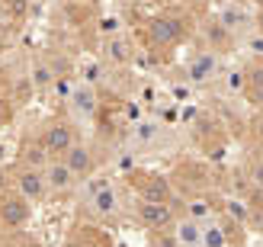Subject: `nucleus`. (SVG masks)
Instances as JSON below:
<instances>
[{
    "instance_id": "obj_8",
    "label": "nucleus",
    "mask_w": 263,
    "mask_h": 247,
    "mask_svg": "<svg viewBox=\"0 0 263 247\" xmlns=\"http://www.w3.org/2000/svg\"><path fill=\"white\" fill-rule=\"evenodd\" d=\"M42 177H45L48 196H68V193L77 186V177L71 174V167L64 164V158H51L42 167Z\"/></svg>"
},
{
    "instance_id": "obj_15",
    "label": "nucleus",
    "mask_w": 263,
    "mask_h": 247,
    "mask_svg": "<svg viewBox=\"0 0 263 247\" xmlns=\"http://www.w3.org/2000/svg\"><path fill=\"white\" fill-rule=\"evenodd\" d=\"M174 238L180 247H199L202 244V222H196V218L183 215L174 222Z\"/></svg>"
},
{
    "instance_id": "obj_1",
    "label": "nucleus",
    "mask_w": 263,
    "mask_h": 247,
    "mask_svg": "<svg viewBox=\"0 0 263 247\" xmlns=\"http://www.w3.org/2000/svg\"><path fill=\"white\" fill-rule=\"evenodd\" d=\"M32 222V202L20 196L16 189H0V235H13L23 231Z\"/></svg>"
},
{
    "instance_id": "obj_7",
    "label": "nucleus",
    "mask_w": 263,
    "mask_h": 247,
    "mask_svg": "<svg viewBox=\"0 0 263 247\" xmlns=\"http://www.w3.org/2000/svg\"><path fill=\"white\" fill-rule=\"evenodd\" d=\"M39 138L45 141V148H48L51 158H64V154H68V148L77 141L74 125L64 122V119H48V122L42 125V132H39Z\"/></svg>"
},
{
    "instance_id": "obj_2",
    "label": "nucleus",
    "mask_w": 263,
    "mask_h": 247,
    "mask_svg": "<svg viewBox=\"0 0 263 247\" xmlns=\"http://www.w3.org/2000/svg\"><path fill=\"white\" fill-rule=\"evenodd\" d=\"M190 26L180 16H151L148 26H144V35H148L151 48H174L186 39Z\"/></svg>"
},
{
    "instance_id": "obj_9",
    "label": "nucleus",
    "mask_w": 263,
    "mask_h": 247,
    "mask_svg": "<svg viewBox=\"0 0 263 247\" xmlns=\"http://www.w3.org/2000/svg\"><path fill=\"white\" fill-rule=\"evenodd\" d=\"M135 189H138V199L170 202V205H174V186H170V180L161 177V174H141V177H135Z\"/></svg>"
},
{
    "instance_id": "obj_24",
    "label": "nucleus",
    "mask_w": 263,
    "mask_h": 247,
    "mask_svg": "<svg viewBox=\"0 0 263 247\" xmlns=\"http://www.w3.org/2000/svg\"><path fill=\"white\" fill-rule=\"evenodd\" d=\"M251 180H254L257 189H263V158H260V154H257L254 164H251Z\"/></svg>"
},
{
    "instance_id": "obj_4",
    "label": "nucleus",
    "mask_w": 263,
    "mask_h": 247,
    "mask_svg": "<svg viewBox=\"0 0 263 247\" xmlns=\"http://www.w3.org/2000/svg\"><path fill=\"white\" fill-rule=\"evenodd\" d=\"M68 109L74 116V122H93L100 116V97L90 81H77L71 87V97H68Z\"/></svg>"
},
{
    "instance_id": "obj_30",
    "label": "nucleus",
    "mask_w": 263,
    "mask_h": 247,
    "mask_svg": "<svg viewBox=\"0 0 263 247\" xmlns=\"http://www.w3.org/2000/svg\"><path fill=\"white\" fill-rule=\"evenodd\" d=\"M7 151H10V148H7V141H4V138H0V164H4V161H7Z\"/></svg>"
},
{
    "instance_id": "obj_23",
    "label": "nucleus",
    "mask_w": 263,
    "mask_h": 247,
    "mask_svg": "<svg viewBox=\"0 0 263 247\" xmlns=\"http://www.w3.org/2000/svg\"><path fill=\"white\" fill-rule=\"evenodd\" d=\"M225 90H228V93H244V90H247V74L238 71V68L228 71L225 74Z\"/></svg>"
},
{
    "instance_id": "obj_31",
    "label": "nucleus",
    "mask_w": 263,
    "mask_h": 247,
    "mask_svg": "<svg viewBox=\"0 0 263 247\" xmlns=\"http://www.w3.org/2000/svg\"><path fill=\"white\" fill-rule=\"evenodd\" d=\"M251 4H254V7H263V0H251Z\"/></svg>"
},
{
    "instance_id": "obj_13",
    "label": "nucleus",
    "mask_w": 263,
    "mask_h": 247,
    "mask_svg": "<svg viewBox=\"0 0 263 247\" xmlns=\"http://www.w3.org/2000/svg\"><path fill=\"white\" fill-rule=\"evenodd\" d=\"M51 161V154H48V148H45V141L39 138V135H26L23 141H20V148H16V164H29V167H42Z\"/></svg>"
},
{
    "instance_id": "obj_29",
    "label": "nucleus",
    "mask_w": 263,
    "mask_h": 247,
    "mask_svg": "<svg viewBox=\"0 0 263 247\" xmlns=\"http://www.w3.org/2000/svg\"><path fill=\"white\" fill-rule=\"evenodd\" d=\"M64 247H90L84 238H68V241H64Z\"/></svg>"
},
{
    "instance_id": "obj_20",
    "label": "nucleus",
    "mask_w": 263,
    "mask_h": 247,
    "mask_svg": "<svg viewBox=\"0 0 263 247\" xmlns=\"http://www.w3.org/2000/svg\"><path fill=\"white\" fill-rule=\"evenodd\" d=\"M186 215L190 218H196V222H209V218H215V212H212V202H209L205 196H196V199H190L186 202Z\"/></svg>"
},
{
    "instance_id": "obj_21",
    "label": "nucleus",
    "mask_w": 263,
    "mask_h": 247,
    "mask_svg": "<svg viewBox=\"0 0 263 247\" xmlns=\"http://www.w3.org/2000/svg\"><path fill=\"white\" fill-rule=\"evenodd\" d=\"M244 93H251L257 106H263V68L247 74V90H244Z\"/></svg>"
},
{
    "instance_id": "obj_3",
    "label": "nucleus",
    "mask_w": 263,
    "mask_h": 247,
    "mask_svg": "<svg viewBox=\"0 0 263 247\" xmlns=\"http://www.w3.org/2000/svg\"><path fill=\"white\" fill-rule=\"evenodd\" d=\"M10 183H13V189L20 193V196H26L32 205L35 202H42L45 196H48V186H45V177H42V170L39 167H29V164H16L10 170Z\"/></svg>"
},
{
    "instance_id": "obj_32",
    "label": "nucleus",
    "mask_w": 263,
    "mask_h": 247,
    "mask_svg": "<svg viewBox=\"0 0 263 247\" xmlns=\"http://www.w3.org/2000/svg\"><path fill=\"white\" fill-rule=\"evenodd\" d=\"M260 158H263V145H260Z\"/></svg>"
},
{
    "instance_id": "obj_18",
    "label": "nucleus",
    "mask_w": 263,
    "mask_h": 247,
    "mask_svg": "<svg viewBox=\"0 0 263 247\" xmlns=\"http://www.w3.org/2000/svg\"><path fill=\"white\" fill-rule=\"evenodd\" d=\"M202 35H205V42H209V51H221V48H228V45L234 42V35H231L218 20H209V23L202 26Z\"/></svg>"
},
{
    "instance_id": "obj_11",
    "label": "nucleus",
    "mask_w": 263,
    "mask_h": 247,
    "mask_svg": "<svg viewBox=\"0 0 263 247\" xmlns=\"http://www.w3.org/2000/svg\"><path fill=\"white\" fill-rule=\"evenodd\" d=\"M132 58H135V45H132V39L125 32L103 39V61H106V64L122 68V64H132Z\"/></svg>"
},
{
    "instance_id": "obj_27",
    "label": "nucleus",
    "mask_w": 263,
    "mask_h": 247,
    "mask_svg": "<svg viewBox=\"0 0 263 247\" xmlns=\"http://www.w3.org/2000/svg\"><path fill=\"white\" fill-rule=\"evenodd\" d=\"M254 32L263 35V7H257V13H254Z\"/></svg>"
},
{
    "instance_id": "obj_6",
    "label": "nucleus",
    "mask_w": 263,
    "mask_h": 247,
    "mask_svg": "<svg viewBox=\"0 0 263 247\" xmlns=\"http://www.w3.org/2000/svg\"><path fill=\"white\" fill-rule=\"evenodd\" d=\"M135 218L141 228L148 231H161V228H174L177 222V212L170 202H148V199H138L135 205Z\"/></svg>"
},
{
    "instance_id": "obj_22",
    "label": "nucleus",
    "mask_w": 263,
    "mask_h": 247,
    "mask_svg": "<svg viewBox=\"0 0 263 247\" xmlns=\"http://www.w3.org/2000/svg\"><path fill=\"white\" fill-rule=\"evenodd\" d=\"M97 29H100V35H103V39H109V35L125 32V23H122V16H100Z\"/></svg>"
},
{
    "instance_id": "obj_5",
    "label": "nucleus",
    "mask_w": 263,
    "mask_h": 247,
    "mask_svg": "<svg viewBox=\"0 0 263 247\" xmlns=\"http://www.w3.org/2000/svg\"><path fill=\"white\" fill-rule=\"evenodd\" d=\"M218 71H221V61H218V51H196V55L186 61V71H183V77H186V84L193 87H205V84H212L218 81Z\"/></svg>"
},
{
    "instance_id": "obj_25",
    "label": "nucleus",
    "mask_w": 263,
    "mask_h": 247,
    "mask_svg": "<svg viewBox=\"0 0 263 247\" xmlns=\"http://www.w3.org/2000/svg\"><path fill=\"white\" fill-rule=\"evenodd\" d=\"M247 48H251L254 55H263V35H260V32H254L251 39H247Z\"/></svg>"
},
{
    "instance_id": "obj_26",
    "label": "nucleus",
    "mask_w": 263,
    "mask_h": 247,
    "mask_svg": "<svg viewBox=\"0 0 263 247\" xmlns=\"http://www.w3.org/2000/svg\"><path fill=\"white\" fill-rule=\"evenodd\" d=\"M251 132H254V138H257V141H260V145H263V112H260V116H257V119L251 122Z\"/></svg>"
},
{
    "instance_id": "obj_19",
    "label": "nucleus",
    "mask_w": 263,
    "mask_h": 247,
    "mask_svg": "<svg viewBox=\"0 0 263 247\" xmlns=\"http://www.w3.org/2000/svg\"><path fill=\"white\" fill-rule=\"evenodd\" d=\"M199 247H231L225 228H221L218 218H209V222L202 225V244Z\"/></svg>"
},
{
    "instance_id": "obj_28",
    "label": "nucleus",
    "mask_w": 263,
    "mask_h": 247,
    "mask_svg": "<svg viewBox=\"0 0 263 247\" xmlns=\"http://www.w3.org/2000/svg\"><path fill=\"white\" fill-rule=\"evenodd\" d=\"M7 32H10V26L0 23V51H4V48H7V42H10V35H7Z\"/></svg>"
},
{
    "instance_id": "obj_12",
    "label": "nucleus",
    "mask_w": 263,
    "mask_h": 247,
    "mask_svg": "<svg viewBox=\"0 0 263 247\" xmlns=\"http://www.w3.org/2000/svg\"><path fill=\"white\" fill-rule=\"evenodd\" d=\"M90 212H93L97 218H116L122 212V202H119V193H116V186L112 183H106V186H100L93 196H90Z\"/></svg>"
},
{
    "instance_id": "obj_16",
    "label": "nucleus",
    "mask_w": 263,
    "mask_h": 247,
    "mask_svg": "<svg viewBox=\"0 0 263 247\" xmlns=\"http://www.w3.org/2000/svg\"><path fill=\"white\" fill-rule=\"evenodd\" d=\"M215 20H218L221 26H225V29H228L231 35H238V32H244V29H254V16H247V13H244L241 7H234V4L221 7Z\"/></svg>"
},
{
    "instance_id": "obj_14",
    "label": "nucleus",
    "mask_w": 263,
    "mask_h": 247,
    "mask_svg": "<svg viewBox=\"0 0 263 247\" xmlns=\"http://www.w3.org/2000/svg\"><path fill=\"white\" fill-rule=\"evenodd\" d=\"M26 74H29L35 93H48V90H55V84H58V74H55V68H51L48 58H32Z\"/></svg>"
},
{
    "instance_id": "obj_10",
    "label": "nucleus",
    "mask_w": 263,
    "mask_h": 247,
    "mask_svg": "<svg viewBox=\"0 0 263 247\" xmlns=\"http://www.w3.org/2000/svg\"><path fill=\"white\" fill-rule=\"evenodd\" d=\"M64 164L71 167V174L77 177V183H84V180H90L93 170H97V154L90 151L87 145H81V141H74V145L68 148V154H64Z\"/></svg>"
},
{
    "instance_id": "obj_17",
    "label": "nucleus",
    "mask_w": 263,
    "mask_h": 247,
    "mask_svg": "<svg viewBox=\"0 0 263 247\" xmlns=\"http://www.w3.org/2000/svg\"><path fill=\"white\" fill-rule=\"evenodd\" d=\"M26 20H29V0H0V23L4 26L20 29Z\"/></svg>"
}]
</instances>
